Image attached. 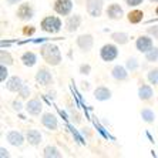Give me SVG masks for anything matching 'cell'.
<instances>
[{
  "instance_id": "obj_1",
  "label": "cell",
  "mask_w": 158,
  "mask_h": 158,
  "mask_svg": "<svg viewBox=\"0 0 158 158\" xmlns=\"http://www.w3.org/2000/svg\"><path fill=\"white\" fill-rule=\"evenodd\" d=\"M40 53L44 61L50 66H59L61 61V53H60L59 47L54 44H44L40 48Z\"/></svg>"
},
{
  "instance_id": "obj_2",
  "label": "cell",
  "mask_w": 158,
  "mask_h": 158,
  "mask_svg": "<svg viewBox=\"0 0 158 158\" xmlns=\"http://www.w3.org/2000/svg\"><path fill=\"white\" fill-rule=\"evenodd\" d=\"M40 26H41V30L54 34V33H59L61 30V20L59 17H56V16H47V17H44L41 20Z\"/></svg>"
},
{
  "instance_id": "obj_3",
  "label": "cell",
  "mask_w": 158,
  "mask_h": 158,
  "mask_svg": "<svg viewBox=\"0 0 158 158\" xmlns=\"http://www.w3.org/2000/svg\"><path fill=\"white\" fill-rule=\"evenodd\" d=\"M100 57L103 61H113L118 57V48L115 44H104L100 50Z\"/></svg>"
},
{
  "instance_id": "obj_4",
  "label": "cell",
  "mask_w": 158,
  "mask_h": 158,
  "mask_svg": "<svg viewBox=\"0 0 158 158\" xmlns=\"http://www.w3.org/2000/svg\"><path fill=\"white\" fill-rule=\"evenodd\" d=\"M87 13L91 17H98L103 11V0H85Z\"/></svg>"
},
{
  "instance_id": "obj_5",
  "label": "cell",
  "mask_w": 158,
  "mask_h": 158,
  "mask_svg": "<svg viewBox=\"0 0 158 158\" xmlns=\"http://www.w3.org/2000/svg\"><path fill=\"white\" fill-rule=\"evenodd\" d=\"M71 9H73V2H71V0H56L54 10H56V13H59L60 16L70 15Z\"/></svg>"
},
{
  "instance_id": "obj_6",
  "label": "cell",
  "mask_w": 158,
  "mask_h": 158,
  "mask_svg": "<svg viewBox=\"0 0 158 158\" xmlns=\"http://www.w3.org/2000/svg\"><path fill=\"white\" fill-rule=\"evenodd\" d=\"M135 47L138 52L145 54V53L150 52L151 48L154 47V46H152V39H151L150 36H140L135 41Z\"/></svg>"
},
{
  "instance_id": "obj_7",
  "label": "cell",
  "mask_w": 158,
  "mask_h": 158,
  "mask_svg": "<svg viewBox=\"0 0 158 158\" xmlns=\"http://www.w3.org/2000/svg\"><path fill=\"white\" fill-rule=\"evenodd\" d=\"M93 44H94V40L91 34H81L77 37V46L81 52H90L93 48Z\"/></svg>"
},
{
  "instance_id": "obj_8",
  "label": "cell",
  "mask_w": 158,
  "mask_h": 158,
  "mask_svg": "<svg viewBox=\"0 0 158 158\" xmlns=\"http://www.w3.org/2000/svg\"><path fill=\"white\" fill-rule=\"evenodd\" d=\"M36 81L41 85H50L53 83V76L46 67H41L36 73Z\"/></svg>"
},
{
  "instance_id": "obj_9",
  "label": "cell",
  "mask_w": 158,
  "mask_h": 158,
  "mask_svg": "<svg viewBox=\"0 0 158 158\" xmlns=\"http://www.w3.org/2000/svg\"><path fill=\"white\" fill-rule=\"evenodd\" d=\"M106 13H107V16H108V19H111V20H120V19H123V16H124V10H123V7L118 3L110 4V6L107 7Z\"/></svg>"
},
{
  "instance_id": "obj_10",
  "label": "cell",
  "mask_w": 158,
  "mask_h": 158,
  "mask_svg": "<svg viewBox=\"0 0 158 158\" xmlns=\"http://www.w3.org/2000/svg\"><path fill=\"white\" fill-rule=\"evenodd\" d=\"M26 111L30 115H40L41 110H43V106H41V101L39 98H31L27 101L26 106Z\"/></svg>"
},
{
  "instance_id": "obj_11",
  "label": "cell",
  "mask_w": 158,
  "mask_h": 158,
  "mask_svg": "<svg viewBox=\"0 0 158 158\" xmlns=\"http://www.w3.org/2000/svg\"><path fill=\"white\" fill-rule=\"evenodd\" d=\"M6 140L15 147H22L24 144V135L19 131H9L6 134Z\"/></svg>"
},
{
  "instance_id": "obj_12",
  "label": "cell",
  "mask_w": 158,
  "mask_h": 158,
  "mask_svg": "<svg viewBox=\"0 0 158 158\" xmlns=\"http://www.w3.org/2000/svg\"><path fill=\"white\" fill-rule=\"evenodd\" d=\"M41 124H43L47 130H52V131L57 130V127H59L57 118H56V115L52 114V113H46V114H43V117H41Z\"/></svg>"
},
{
  "instance_id": "obj_13",
  "label": "cell",
  "mask_w": 158,
  "mask_h": 158,
  "mask_svg": "<svg viewBox=\"0 0 158 158\" xmlns=\"http://www.w3.org/2000/svg\"><path fill=\"white\" fill-rule=\"evenodd\" d=\"M80 24H81V16L71 15V16L67 17L64 26H66V30L69 31V33H73V31H76V30L80 27Z\"/></svg>"
},
{
  "instance_id": "obj_14",
  "label": "cell",
  "mask_w": 158,
  "mask_h": 158,
  "mask_svg": "<svg viewBox=\"0 0 158 158\" xmlns=\"http://www.w3.org/2000/svg\"><path fill=\"white\" fill-rule=\"evenodd\" d=\"M33 7L30 6V3H23L17 9V17L22 19V20H30L33 17Z\"/></svg>"
},
{
  "instance_id": "obj_15",
  "label": "cell",
  "mask_w": 158,
  "mask_h": 158,
  "mask_svg": "<svg viewBox=\"0 0 158 158\" xmlns=\"http://www.w3.org/2000/svg\"><path fill=\"white\" fill-rule=\"evenodd\" d=\"M22 87H23V80L19 76L10 77L7 80V83H6V88H7L9 91H13V93H19Z\"/></svg>"
},
{
  "instance_id": "obj_16",
  "label": "cell",
  "mask_w": 158,
  "mask_h": 158,
  "mask_svg": "<svg viewBox=\"0 0 158 158\" xmlns=\"http://www.w3.org/2000/svg\"><path fill=\"white\" fill-rule=\"evenodd\" d=\"M94 98L97 101H107V100L111 98V90L110 88L104 87V85H100L94 90Z\"/></svg>"
},
{
  "instance_id": "obj_17",
  "label": "cell",
  "mask_w": 158,
  "mask_h": 158,
  "mask_svg": "<svg viewBox=\"0 0 158 158\" xmlns=\"http://www.w3.org/2000/svg\"><path fill=\"white\" fill-rule=\"evenodd\" d=\"M26 140L29 144H31V145H39V144L41 143V140H43V137H41L40 131H37V130H27L26 132Z\"/></svg>"
},
{
  "instance_id": "obj_18",
  "label": "cell",
  "mask_w": 158,
  "mask_h": 158,
  "mask_svg": "<svg viewBox=\"0 0 158 158\" xmlns=\"http://www.w3.org/2000/svg\"><path fill=\"white\" fill-rule=\"evenodd\" d=\"M111 76H113V78H115V80H118V81H124L128 78V71L123 66H115L114 69L111 70Z\"/></svg>"
},
{
  "instance_id": "obj_19",
  "label": "cell",
  "mask_w": 158,
  "mask_h": 158,
  "mask_svg": "<svg viewBox=\"0 0 158 158\" xmlns=\"http://www.w3.org/2000/svg\"><path fill=\"white\" fill-rule=\"evenodd\" d=\"M154 96V91H152V87L148 84H143L140 88H138V97L143 101H148L150 98H152Z\"/></svg>"
},
{
  "instance_id": "obj_20",
  "label": "cell",
  "mask_w": 158,
  "mask_h": 158,
  "mask_svg": "<svg viewBox=\"0 0 158 158\" xmlns=\"http://www.w3.org/2000/svg\"><path fill=\"white\" fill-rule=\"evenodd\" d=\"M22 61L26 67H33L37 63V56L33 52H26V53H23V56H22Z\"/></svg>"
},
{
  "instance_id": "obj_21",
  "label": "cell",
  "mask_w": 158,
  "mask_h": 158,
  "mask_svg": "<svg viewBox=\"0 0 158 158\" xmlns=\"http://www.w3.org/2000/svg\"><path fill=\"white\" fill-rule=\"evenodd\" d=\"M43 155L46 158H60L61 157V152H60L59 148L54 147V145H47L43 151Z\"/></svg>"
},
{
  "instance_id": "obj_22",
  "label": "cell",
  "mask_w": 158,
  "mask_h": 158,
  "mask_svg": "<svg viewBox=\"0 0 158 158\" xmlns=\"http://www.w3.org/2000/svg\"><path fill=\"white\" fill-rule=\"evenodd\" d=\"M143 17H144V13L141 10H132L127 15V19H128V22L131 24H138L143 20Z\"/></svg>"
},
{
  "instance_id": "obj_23",
  "label": "cell",
  "mask_w": 158,
  "mask_h": 158,
  "mask_svg": "<svg viewBox=\"0 0 158 158\" xmlns=\"http://www.w3.org/2000/svg\"><path fill=\"white\" fill-rule=\"evenodd\" d=\"M111 39L113 41L117 44H127L128 43V34L127 33H123V31H115V33L111 34Z\"/></svg>"
},
{
  "instance_id": "obj_24",
  "label": "cell",
  "mask_w": 158,
  "mask_h": 158,
  "mask_svg": "<svg viewBox=\"0 0 158 158\" xmlns=\"http://www.w3.org/2000/svg\"><path fill=\"white\" fill-rule=\"evenodd\" d=\"M141 118H143L145 123L151 124V123L155 121V113L152 110H150V108H143V110H141Z\"/></svg>"
},
{
  "instance_id": "obj_25",
  "label": "cell",
  "mask_w": 158,
  "mask_h": 158,
  "mask_svg": "<svg viewBox=\"0 0 158 158\" xmlns=\"http://www.w3.org/2000/svg\"><path fill=\"white\" fill-rule=\"evenodd\" d=\"M145 60H147L148 63L158 61V47H152L150 52L145 53Z\"/></svg>"
},
{
  "instance_id": "obj_26",
  "label": "cell",
  "mask_w": 158,
  "mask_h": 158,
  "mask_svg": "<svg viewBox=\"0 0 158 158\" xmlns=\"http://www.w3.org/2000/svg\"><path fill=\"white\" fill-rule=\"evenodd\" d=\"M147 78H148V81H150L151 84L158 85V69H152V70L148 71Z\"/></svg>"
},
{
  "instance_id": "obj_27",
  "label": "cell",
  "mask_w": 158,
  "mask_h": 158,
  "mask_svg": "<svg viewBox=\"0 0 158 158\" xmlns=\"http://www.w3.org/2000/svg\"><path fill=\"white\" fill-rule=\"evenodd\" d=\"M125 67H127V70L128 71H135L138 69V60L135 57H130L125 63Z\"/></svg>"
},
{
  "instance_id": "obj_28",
  "label": "cell",
  "mask_w": 158,
  "mask_h": 158,
  "mask_svg": "<svg viewBox=\"0 0 158 158\" xmlns=\"http://www.w3.org/2000/svg\"><path fill=\"white\" fill-rule=\"evenodd\" d=\"M0 56H2V64H11L13 63V59H11V56L7 52L3 50V52L0 53Z\"/></svg>"
},
{
  "instance_id": "obj_29",
  "label": "cell",
  "mask_w": 158,
  "mask_h": 158,
  "mask_svg": "<svg viewBox=\"0 0 158 158\" xmlns=\"http://www.w3.org/2000/svg\"><path fill=\"white\" fill-rule=\"evenodd\" d=\"M7 76H9L7 67L4 66V64H2V67H0V80H2V83H4V81H6Z\"/></svg>"
},
{
  "instance_id": "obj_30",
  "label": "cell",
  "mask_w": 158,
  "mask_h": 158,
  "mask_svg": "<svg viewBox=\"0 0 158 158\" xmlns=\"http://www.w3.org/2000/svg\"><path fill=\"white\" fill-rule=\"evenodd\" d=\"M19 94H20V97H22V98H27V97L30 96V88L27 87L26 84H23V87L20 88V91H19Z\"/></svg>"
},
{
  "instance_id": "obj_31",
  "label": "cell",
  "mask_w": 158,
  "mask_h": 158,
  "mask_svg": "<svg viewBox=\"0 0 158 158\" xmlns=\"http://www.w3.org/2000/svg\"><path fill=\"white\" fill-rule=\"evenodd\" d=\"M147 33L150 34V36H152L154 39H157V40H158V26L148 27V29H147Z\"/></svg>"
},
{
  "instance_id": "obj_32",
  "label": "cell",
  "mask_w": 158,
  "mask_h": 158,
  "mask_svg": "<svg viewBox=\"0 0 158 158\" xmlns=\"http://www.w3.org/2000/svg\"><path fill=\"white\" fill-rule=\"evenodd\" d=\"M124 2L128 4L130 7H137V6H140V4L143 3L144 0H124Z\"/></svg>"
},
{
  "instance_id": "obj_33",
  "label": "cell",
  "mask_w": 158,
  "mask_h": 158,
  "mask_svg": "<svg viewBox=\"0 0 158 158\" xmlns=\"http://www.w3.org/2000/svg\"><path fill=\"white\" fill-rule=\"evenodd\" d=\"M90 71H91V67H90V64H83V66H80V73L81 74H90Z\"/></svg>"
},
{
  "instance_id": "obj_34",
  "label": "cell",
  "mask_w": 158,
  "mask_h": 158,
  "mask_svg": "<svg viewBox=\"0 0 158 158\" xmlns=\"http://www.w3.org/2000/svg\"><path fill=\"white\" fill-rule=\"evenodd\" d=\"M13 108H15L16 111H20V110H22V103H20V101H17V100H16L15 103H13Z\"/></svg>"
},
{
  "instance_id": "obj_35",
  "label": "cell",
  "mask_w": 158,
  "mask_h": 158,
  "mask_svg": "<svg viewBox=\"0 0 158 158\" xmlns=\"http://www.w3.org/2000/svg\"><path fill=\"white\" fill-rule=\"evenodd\" d=\"M0 151H2V154H0V155H2V158H4V157H9V151L6 150V148H3V147H2V148H0Z\"/></svg>"
},
{
  "instance_id": "obj_36",
  "label": "cell",
  "mask_w": 158,
  "mask_h": 158,
  "mask_svg": "<svg viewBox=\"0 0 158 158\" xmlns=\"http://www.w3.org/2000/svg\"><path fill=\"white\" fill-rule=\"evenodd\" d=\"M20 0H6V3L9 4V6H13V4H17Z\"/></svg>"
},
{
  "instance_id": "obj_37",
  "label": "cell",
  "mask_w": 158,
  "mask_h": 158,
  "mask_svg": "<svg viewBox=\"0 0 158 158\" xmlns=\"http://www.w3.org/2000/svg\"><path fill=\"white\" fill-rule=\"evenodd\" d=\"M33 31H34V29H30V30H24V33H26V34H31V33H33Z\"/></svg>"
},
{
  "instance_id": "obj_38",
  "label": "cell",
  "mask_w": 158,
  "mask_h": 158,
  "mask_svg": "<svg viewBox=\"0 0 158 158\" xmlns=\"http://www.w3.org/2000/svg\"><path fill=\"white\" fill-rule=\"evenodd\" d=\"M150 2H151V3H157L158 0H150Z\"/></svg>"
},
{
  "instance_id": "obj_39",
  "label": "cell",
  "mask_w": 158,
  "mask_h": 158,
  "mask_svg": "<svg viewBox=\"0 0 158 158\" xmlns=\"http://www.w3.org/2000/svg\"><path fill=\"white\" fill-rule=\"evenodd\" d=\"M155 13H157V16H158V7H157V10H155Z\"/></svg>"
}]
</instances>
